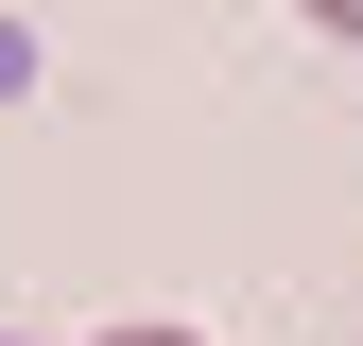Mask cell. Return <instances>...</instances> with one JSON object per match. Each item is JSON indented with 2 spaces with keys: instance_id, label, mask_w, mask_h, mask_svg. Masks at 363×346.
Masks as SVG:
<instances>
[{
  "instance_id": "cell-1",
  "label": "cell",
  "mask_w": 363,
  "mask_h": 346,
  "mask_svg": "<svg viewBox=\"0 0 363 346\" xmlns=\"http://www.w3.org/2000/svg\"><path fill=\"white\" fill-rule=\"evenodd\" d=\"M104 346H208V329H104Z\"/></svg>"
},
{
  "instance_id": "cell-2",
  "label": "cell",
  "mask_w": 363,
  "mask_h": 346,
  "mask_svg": "<svg viewBox=\"0 0 363 346\" xmlns=\"http://www.w3.org/2000/svg\"><path fill=\"white\" fill-rule=\"evenodd\" d=\"M311 18H329V35H363V0H311Z\"/></svg>"
}]
</instances>
